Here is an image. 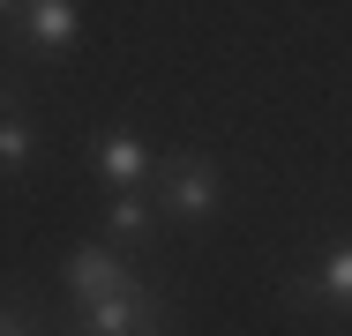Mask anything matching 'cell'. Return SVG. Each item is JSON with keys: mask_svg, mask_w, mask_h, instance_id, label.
<instances>
[{"mask_svg": "<svg viewBox=\"0 0 352 336\" xmlns=\"http://www.w3.org/2000/svg\"><path fill=\"white\" fill-rule=\"evenodd\" d=\"M30 157H38V120L15 105V112H0V180H23Z\"/></svg>", "mask_w": 352, "mask_h": 336, "instance_id": "7", "label": "cell"}, {"mask_svg": "<svg viewBox=\"0 0 352 336\" xmlns=\"http://www.w3.org/2000/svg\"><path fill=\"white\" fill-rule=\"evenodd\" d=\"M60 276H68L75 307H82V299H105V291H120V284H135V269H128V247H113V239H90V247H75L68 262H60Z\"/></svg>", "mask_w": 352, "mask_h": 336, "instance_id": "4", "label": "cell"}, {"mask_svg": "<svg viewBox=\"0 0 352 336\" xmlns=\"http://www.w3.org/2000/svg\"><path fill=\"white\" fill-rule=\"evenodd\" d=\"M217 195H225V172H217L203 149H180L173 165H157V217H173V224H210Z\"/></svg>", "mask_w": 352, "mask_h": 336, "instance_id": "1", "label": "cell"}, {"mask_svg": "<svg viewBox=\"0 0 352 336\" xmlns=\"http://www.w3.org/2000/svg\"><path fill=\"white\" fill-rule=\"evenodd\" d=\"M75 329L82 336H165V299H157V284L135 276V284H120L105 299H82Z\"/></svg>", "mask_w": 352, "mask_h": 336, "instance_id": "2", "label": "cell"}, {"mask_svg": "<svg viewBox=\"0 0 352 336\" xmlns=\"http://www.w3.org/2000/svg\"><path fill=\"white\" fill-rule=\"evenodd\" d=\"M8 30H15L8 45H15L23 60H68L75 30H82V8H75V0H23Z\"/></svg>", "mask_w": 352, "mask_h": 336, "instance_id": "3", "label": "cell"}, {"mask_svg": "<svg viewBox=\"0 0 352 336\" xmlns=\"http://www.w3.org/2000/svg\"><path fill=\"white\" fill-rule=\"evenodd\" d=\"M15 105H23V82H15V75H0V112H15Z\"/></svg>", "mask_w": 352, "mask_h": 336, "instance_id": "10", "label": "cell"}, {"mask_svg": "<svg viewBox=\"0 0 352 336\" xmlns=\"http://www.w3.org/2000/svg\"><path fill=\"white\" fill-rule=\"evenodd\" d=\"M0 336H38V322H30L23 299H0Z\"/></svg>", "mask_w": 352, "mask_h": 336, "instance_id": "9", "label": "cell"}, {"mask_svg": "<svg viewBox=\"0 0 352 336\" xmlns=\"http://www.w3.org/2000/svg\"><path fill=\"white\" fill-rule=\"evenodd\" d=\"M15 8H23V0H0V30H8V23H15Z\"/></svg>", "mask_w": 352, "mask_h": 336, "instance_id": "11", "label": "cell"}, {"mask_svg": "<svg viewBox=\"0 0 352 336\" xmlns=\"http://www.w3.org/2000/svg\"><path fill=\"white\" fill-rule=\"evenodd\" d=\"M90 172L113 187V195H128V187H142L150 172H157V157H150V142L128 128H105L98 142H90Z\"/></svg>", "mask_w": 352, "mask_h": 336, "instance_id": "6", "label": "cell"}, {"mask_svg": "<svg viewBox=\"0 0 352 336\" xmlns=\"http://www.w3.org/2000/svg\"><path fill=\"white\" fill-rule=\"evenodd\" d=\"M285 299H292V307H315V314H352V239L330 247L307 276H292Z\"/></svg>", "mask_w": 352, "mask_h": 336, "instance_id": "5", "label": "cell"}, {"mask_svg": "<svg viewBox=\"0 0 352 336\" xmlns=\"http://www.w3.org/2000/svg\"><path fill=\"white\" fill-rule=\"evenodd\" d=\"M150 224H157V209H150L135 187L105 202V239H113V247H142V239H150Z\"/></svg>", "mask_w": 352, "mask_h": 336, "instance_id": "8", "label": "cell"}]
</instances>
